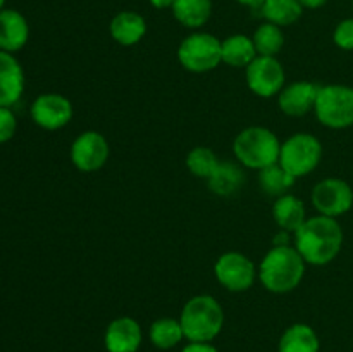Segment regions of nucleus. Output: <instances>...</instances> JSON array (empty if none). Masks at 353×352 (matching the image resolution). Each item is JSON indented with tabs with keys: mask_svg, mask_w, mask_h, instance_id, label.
<instances>
[{
	"mask_svg": "<svg viewBox=\"0 0 353 352\" xmlns=\"http://www.w3.org/2000/svg\"><path fill=\"white\" fill-rule=\"evenodd\" d=\"M343 247V230L336 217L314 216L295 231V248L312 266L330 264Z\"/></svg>",
	"mask_w": 353,
	"mask_h": 352,
	"instance_id": "1",
	"label": "nucleus"
},
{
	"mask_svg": "<svg viewBox=\"0 0 353 352\" xmlns=\"http://www.w3.org/2000/svg\"><path fill=\"white\" fill-rule=\"evenodd\" d=\"M305 264L307 262L295 247L274 245L262 259L259 278L269 292L288 293L302 283Z\"/></svg>",
	"mask_w": 353,
	"mask_h": 352,
	"instance_id": "2",
	"label": "nucleus"
},
{
	"mask_svg": "<svg viewBox=\"0 0 353 352\" xmlns=\"http://www.w3.org/2000/svg\"><path fill=\"white\" fill-rule=\"evenodd\" d=\"M179 323L186 340L212 342L223 330L224 311L212 295H195L183 307Z\"/></svg>",
	"mask_w": 353,
	"mask_h": 352,
	"instance_id": "3",
	"label": "nucleus"
},
{
	"mask_svg": "<svg viewBox=\"0 0 353 352\" xmlns=\"http://www.w3.org/2000/svg\"><path fill=\"white\" fill-rule=\"evenodd\" d=\"M233 150L241 164L261 171L279 161L281 144L269 128L248 126L236 135Z\"/></svg>",
	"mask_w": 353,
	"mask_h": 352,
	"instance_id": "4",
	"label": "nucleus"
},
{
	"mask_svg": "<svg viewBox=\"0 0 353 352\" xmlns=\"http://www.w3.org/2000/svg\"><path fill=\"white\" fill-rule=\"evenodd\" d=\"M316 116L321 124L343 130L353 124V88L347 85H324L316 100Z\"/></svg>",
	"mask_w": 353,
	"mask_h": 352,
	"instance_id": "5",
	"label": "nucleus"
},
{
	"mask_svg": "<svg viewBox=\"0 0 353 352\" xmlns=\"http://www.w3.org/2000/svg\"><path fill=\"white\" fill-rule=\"evenodd\" d=\"M178 61L190 72L212 71L223 62V43L210 33H192L179 43Z\"/></svg>",
	"mask_w": 353,
	"mask_h": 352,
	"instance_id": "6",
	"label": "nucleus"
},
{
	"mask_svg": "<svg viewBox=\"0 0 353 352\" xmlns=\"http://www.w3.org/2000/svg\"><path fill=\"white\" fill-rule=\"evenodd\" d=\"M323 157V145L314 135L295 133L281 144L279 164L295 178L310 175L319 166Z\"/></svg>",
	"mask_w": 353,
	"mask_h": 352,
	"instance_id": "7",
	"label": "nucleus"
},
{
	"mask_svg": "<svg viewBox=\"0 0 353 352\" xmlns=\"http://www.w3.org/2000/svg\"><path fill=\"white\" fill-rule=\"evenodd\" d=\"M214 275L230 292H245L252 289L259 273L250 257L241 252H226L214 264Z\"/></svg>",
	"mask_w": 353,
	"mask_h": 352,
	"instance_id": "8",
	"label": "nucleus"
},
{
	"mask_svg": "<svg viewBox=\"0 0 353 352\" xmlns=\"http://www.w3.org/2000/svg\"><path fill=\"white\" fill-rule=\"evenodd\" d=\"M285 69L276 57L257 55L247 66V85L252 92L262 99L279 95L285 88Z\"/></svg>",
	"mask_w": 353,
	"mask_h": 352,
	"instance_id": "9",
	"label": "nucleus"
},
{
	"mask_svg": "<svg viewBox=\"0 0 353 352\" xmlns=\"http://www.w3.org/2000/svg\"><path fill=\"white\" fill-rule=\"evenodd\" d=\"M310 199L317 213L323 216L338 217L352 209L353 190L343 179L326 178L314 186Z\"/></svg>",
	"mask_w": 353,
	"mask_h": 352,
	"instance_id": "10",
	"label": "nucleus"
},
{
	"mask_svg": "<svg viewBox=\"0 0 353 352\" xmlns=\"http://www.w3.org/2000/svg\"><path fill=\"white\" fill-rule=\"evenodd\" d=\"M110 147L99 131H83L71 145V161L83 173L99 171L109 161Z\"/></svg>",
	"mask_w": 353,
	"mask_h": 352,
	"instance_id": "11",
	"label": "nucleus"
},
{
	"mask_svg": "<svg viewBox=\"0 0 353 352\" xmlns=\"http://www.w3.org/2000/svg\"><path fill=\"white\" fill-rule=\"evenodd\" d=\"M72 104L61 93H43L37 97L31 106V117L34 124L43 130H61L72 119Z\"/></svg>",
	"mask_w": 353,
	"mask_h": 352,
	"instance_id": "12",
	"label": "nucleus"
},
{
	"mask_svg": "<svg viewBox=\"0 0 353 352\" xmlns=\"http://www.w3.org/2000/svg\"><path fill=\"white\" fill-rule=\"evenodd\" d=\"M321 85L312 81H295L281 90L278 95L279 109L292 117H300L309 114L316 107Z\"/></svg>",
	"mask_w": 353,
	"mask_h": 352,
	"instance_id": "13",
	"label": "nucleus"
},
{
	"mask_svg": "<svg viewBox=\"0 0 353 352\" xmlns=\"http://www.w3.org/2000/svg\"><path fill=\"white\" fill-rule=\"evenodd\" d=\"M141 340L143 333L140 323L130 316H121L110 321L103 335L107 352H137Z\"/></svg>",
	"mask_w": 353,
	"mask_h": 352,
	"instance_id": "14",
	"label": "nucleus"
},
{
	"mask_svg": "<svg viewBox=\"0 0 353 352\" xmlns=\"http://www.w3.org/2000/svg\"><path fill=\"white\" fill-rule=\"evenodd\" d=\"M24 72L19 61L9 52L0 50V107H10L21 99Z\"/></svg>",
	"mask_w": 353,
	"mask_h": 352,
	"instance_id": "15",
	"label": "nucleus"
},
{
	"mask_svg": "<svg viewBox=\"0 0 353 352\" xmlns=\"http://www.w3.org/2000/svg\"><path fill=\"white\" fill-rule=\"evenodd\" d=\"M28 38H30V26L26 17L19 10H0V50L14 54L26 45Z\"/></svg>",
	"mask_w": 353,
	"mask_h": 352,
	"instance_id": "16",
	"label": "nucleus"
},
{
	"mask_svg": "<svg viewBox=\"0 0 353 352\" xmlns=\"http://www.w3.org/2000/svg\"><path fill=\"white\" fill-rule=\"evenodd\" d=\"M110 37L123 47L137 45L147 35V21L141 14L133 10H121L109 24Z\"/></svg>",
	"mask_w": 353,
	"mask_h": 352,
	"instance_id": "17",
	"label": "nucleus"
},
{
	"mask_svg": "<svg viewBox=\"0 0 353 352\" xmlns=\"http://www.w3.org/2000/svg\"><path fill=\"white\" fill-rule=\"evenodd\" d=\"M321 342L316 330L305 323H295L283 331L278 352H319Z\"/></svg>",
	"mask_w": 353,
	"mask_h": 352,
	"instance_id": "18",
	"label": "nucleus"
},
{
	"mask_svg": "<svg viewBox=\"0 0 353 352\" xmlns=\"http://www.w3.org/2000/svg\"><path fill=\"white\" fill-rule=\"evenodd\" d=\"M272 216L283 231H293V233L307 221L305 206L299 197L292 193L278 197L272 207Z\"/></svg>",
	"mask_w": 353,
	"mask_h": 352,
	"instance_id": "19",
	"label": "nucleus"
},
{
	"mask_svg": "<svg viewBox=\"0 0 353 352\" xmlns=\"http://www.w3.org/2000/svg\"><path fill=\"white\" fill-rule=\"evenodd\" d=\"M207 183H209L210 192L216 195H234L245 183L243 169L231 161H221Z\"/></svg>",
	"mask_w": 353,
	"mask_h": 352,
	"instance_id": "20",
	"label": "nucleus"
},
{
	"mask_svg": "<svg viewBox=\"0 0 353 352\" xmlns=\"http://www.w3.org/2000/svg\"><path fill=\"white\" fill-rule=\"evenodd\" d=\"M171 10L179 24L199 30L212 16V0H174Z\"/></svg>",
	"mask_w": 353,
	"mask_h": 352,
	"instance_id": "21",
	"label": "nucleus"
},
{
	"mask_svg": "<svg viewBox=\"0 0 353 352\" xmlns=\"http://www.w3.org/2000/svg\"><path fill=\"white\" fill-rule=\"evenodd\" d=\"M221 43H223V62L233 66V68H247L259 55L255 50L254 40L247 35H231Z\"/></svg>",
	"mask_w": 353,
	"mask_h": 352,
	"instance_id": "22",
	"label": "nucleus"
},
{
	"mask_svg": "<svg viewBox=\"0 0 353 352\" xmlns=\"http://www.w3.org/2000/svg\"><path fill=\"white\" fill-rule=\"evenodd\" d=\"M259 12L268 23L283 28L292 26L302 17L303 6L299 0H265Z\"/></svg>",
	"mask_w": 353,
	"mask_h": 352,
	"instance_id": "23",
	"label": "nucleus"
},
{
	"mask_svg": "<svg viewBox=\"0 0 353 352\" xmlns=\"http://www.w3.org/2000/svg\"><path fill=\"white\" fill-rule=\"evenodd\" d=\"M295 176L286 171L279 162L269 166V168L261 169V175H259V185L271 197L286 195L288 190L295 185Z\"/></svg>",
	"mask_w": 353,
	"mask_h": 352,
	"instance_id": "24",
	"label": "nucleus"
},
{
	"mask_svg": "<svg viewBox=\"0 0 353 352\" xmlns=\"http://www.w3.org/2000/svg\"><path fill=\"white\" fill-rule=\"evenodd\" d=\"M185 338L179 320L174 317H159L150 326V342L161 351L176 347Z\"/></svg>",
	"mask_w": 353,
	"mask_h": 352,
	"instance_id": "25",
	"label": "nucleus"
},
{
	"mask_svg": "<svg viewBox=\"0 0 353 352\" xmlns=\"http://www.w3.org/2000/svg\"><path fill=\"white\" fill-rule=\"evenodd\" d=\"M252 40H254L255 50H257L259 55L276 57L281 52V48L285 47V33H283V30L276 24L268 23V21L255 30Z\"/></svg>",
	"mask_w": 353,
	"mask_h": 352,
	"instance_id": "26",
	"label": "nucleus"
},
{
	"mask_svg": "<svg viewBox=\"0 0 353 352\" xmlns=\"http://www.w3.org/2000/svg\"><path fill=\"white\" fill-rule=\"evenodd\" d=\"M219 162L221 161L217 159V155L209 147H195L186 155V168L196 178L209 179L210 175L216 171Z\"/></svg>",
	"mask_w": 353,
	"mask_h": 352,
	"instance_id": "27",
	"label": "nucleus"
},
{
	"mask_svg": "<svg viewBox=\"0 0 353 352\" xmlns=\"http://www.w3.org/2000/svg\"><path fill=\"white\" fill-rule=\"evenodd\" d=\"M333 40L341 50H353V17L343 19L334 28Z\"/></svg>",
	"mask_w": 353,
	"mask_h": 352,
	"instance_id": "28",
	"label": "nucleus"
},
{
	"mask_svg": "<svg viewBox=\"0 0 353 352\" xmlns=\"http://www.w3.org/2000/svg\"><path fill=\"white\" fill-rule=\"evenodd\" d=\"M17 121L9 107H0V144H6L16 135Z\"/></svg>",
	"mask_w": 353,
	"mask_h": 352,
	"instance_id": "29",
	"label": "nucleus"
},
{
	"mask_svg": "<svg viewBox=\"0 0 353 352\" xmlns=\"http://www.w3.org/2000/svg\"><path fill=\"white\" fill-rule=\"evenodd\" d=\"M181 352H219L210 342H190Z\"/></svg>",
	"mask_w": 353,
	"mask_h": 352,
	"instance_id": "30",
	"label": "nucleus"
},
{
	"mask_svg": "<svg viewBox=\"0 0 353 352\" xmlns=\"http://www.w3.org/2000/svg\"><path fill=\"white\" fill-rule=\"evenodd\" d=\"M303 6V9H319V7L326 6L327 0H299Z\"/></svg>",
	"mask_w": 353,
	"mask_h": 352,
	"instance_id": "31",
	"label": "nucleus"
},
{
	"mask_svg": "<svg viewBox=\"0 0 353 352\" xmlns=\"http://www.w3.org/2000/svg\"><path fill=\"white\" fill-rule=\"evenodd\" d=\"M238 3H241V6L245 7H250V9H261L262 3L265 2V0H236Z\"/></svg>",
	"mask_w": 353,
	"mask_h": 352,
	"instance_id": "32",
	"label": "nucleus"
},
{
	"mask_svg": "<svg viewBox=\"0 0 353 352\" xmlns=\"http://www.w3.org/2000/svg\"><path fill=\"white\" fill-rule=\"evenodd\" d=\"M150 3L155 9H171L174 0H150Z\"/></svg>",
	"mask_w": 353,
	"mask_h": 352,
	"instance_id": "33",
	"label": "nucleus"
},
{
	"mask_svg": "<svg viewBox=\"0 0 353 352\" xmlns=\"http://www.w3.org/2000/svg\"><path fill=\"white\" fill-rule=\"evenodd\" d=\"M3 3H6V0H0V10L3 9Z\"/></svg>",
	"mask_w": 353,
	"mask_h": 352,
	"instance_id": "34",
	"label": "nucleus"
},
{
	"mask_svg": "<svg viewBox=\"0 0 353 352\" xmlns=\"http://www.w3.org/2000/svg\"><path fill=\"white\" fill-rule=\"evenodd\" d=\"M352 7H353V0H352Z\"/></svg>",
	"mask_w": 353,
	"mask_h": 352,
	"instance_id": "35",
	"label": "nucleus"
}]
</instances>
